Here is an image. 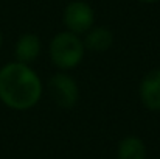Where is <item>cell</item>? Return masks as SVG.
Segmentation results:
<instances>
[{
  "label": "cell",
  "mask_w": 160,
  "mask_h": 159,
  "mask_svg": "<svg viewBox=\"0 0 160 159\" xmlns=\"http://www.w3.org/2000/svg\"><path fill=\"white\" fill-rule=\"evenodd\" d=\"M44 86L38 72L17 61L0 67V102L14 111H28L42 98Z\"/></svg>",
  "instance_id": "obj_1"
},
{
  "label": "cell",
  "mask_w": 160,
  "mask_h": 159,
  "mask_svg": "<svg viewBox=\"0 0 160 159\" xmlns=\"http://www.w3.org/2000/svg\"><path fill=\"white\" fill-rule=\"evenodd\" d=\"M86 55V47L82 38L72 31H59L56 33L48 44L50 61L58 70L68 72L76 69Z\"/></svg>",
  "instance_id": "obj_2"
},
{
  "label": "cell",
  "mask_w": 160,
  "mask_h": 159,
  "mask_svg": "<svg viewBox=\"0 0 160 159\" xmlns=\"http://www.w3.org/2000/svg\"><path fill=\"white\" fill-rule=\"evenodd\" d=\"M95 9L86 0H72L62 11V24L65 30L78 36H84L95 25Z\"/></svg>",
  "instance_id": "obj_3"
},
{
  "label": "cell",
  "mask_w": 160,
  "mask_h": 159,
  "mask_svg": "<svg viewBox=\"0 0 160 159\" xmlns=\"http://www.w3.org/2000/svg\"><path fill=\"white\" fill-rule=\"evenodd\" d=\"M48 95L58 108L72 109L79 100V86L68 72L58 70L48 80Z\"/></svg>",
  "instance_id": "obj_4"
},
{
  "label": "cell",
  "mask_w": 160,
  "mask_h": 159,
  "mask_svg": "<svg viewBox=\"0 0 160 159\" xmlns=\"http://www.w3.org/2000/svg\"><path fill=\"white\" fill-rule=\"evenodd\" d=\"M138 97L143 108L151 112L160 111V69L148 70L138 84Z\"/></svg>",
  "instance_id": "obj_5"
},
{
  "label": "cell",
  "mask_w": 160,
  "mask_h": 159,
  "mask_svg": "<svg viewBox=\"0 0 160 159\" xmlns=\"http://www.w3.org/2000/svg\"><path fill=\"white\" fill-rule=\"evenodd\" d=\"M42 53V41L36 33H23L14 45V58L17 62L31 66Z\"/></svg>",
  "instance_id": "obj_6"
},
{
  "label": "cell",
  "mask_w": 160,
  "mask_h": 159,
  "mask_svg": "<svg viewBox=\"0 0 160 159\" xmlns=\"http://www.w3.org/2000/svg\"><path fill=\"white\" fill-rule=\"evenodd\" d=\"M81 38H82L86 50L93 53L107 52L113 44V33L107 27H101V25H93Z\"/></svg>",
  "instance_id": "obj_7"
},
{
  "label": "cell",
  "mask_w": 160,
  "mask_h": 159,
  "mask_svg": "<svg viewBox=\"0 0 160 159\" xmlns=\"http://www.w3.org/2000/svg\"><path fill=\"white\" fill-rule=\"evenodd\" d=\"M148 150L142 137L129 134L124 136L117 147V159H146Z\"/></svg>",
  "instance_id": "obj_8"
},
{
  "label": "cell",
  "mask_w": 160,
  "mask_h": 159,
  "mask_svg": "<svg viewBox=\"0 0 160 159\" xmlns=\"http://www.w3.org/2000/svg\"><path fill=\"white\" fill-rule=\"evenodd\" d=\"M140 3H146V5H152V3H157L159 0H137Z\"/></svg>",
  "instance_id": "obj_9"
},
{
  "label": "cell",
  "mask_w": 160,
  "mask_h": 159,
  "mask_svg": "<svg viewBox=\"0 0 160 159\" xmlns=\"http://www.w3.org/2000/svg\"><path fill=\"white\" fill-rule=\"evenodd\" d=\"M2 44H3V36H2V28H0V49H2Z\"/></svg>",
  "instance_id": "obj_10"
}]
</instances>
